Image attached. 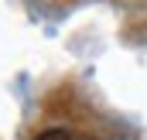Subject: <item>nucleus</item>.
Returning <instances> with one entry per match:
<instances>
[{
	"instance_id": "nucleus-1",
	"label": "nucleus",
	"mask_w": 147,
	"mask_h": 140,
	"mask_svg": "<svg viewBox=\"0 0 147 140\" xmlns=\"http://www.w3.org/2000/svg\"><path fill=\"white\" fill-rule=\"evenodd\" d=\"M31 140H92V137H82V133H72V130H45Z\"/></svg>"
}]
</instances>
